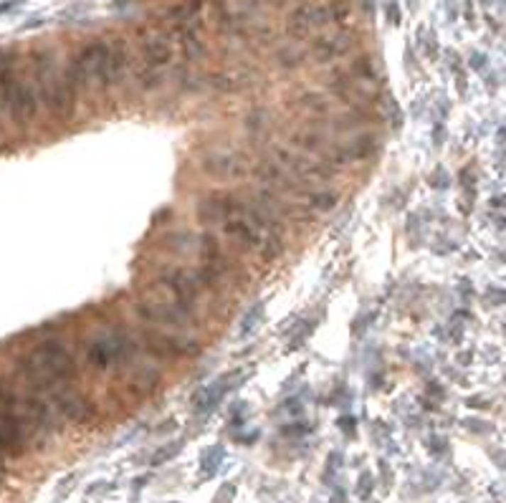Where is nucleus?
Segmentation results:
<instances>
[{
    "mask_svg": "<svg viewBox=\"0 0 506 503\" xmlns=\"http://www.w3.org/2000/svg\"><path fill=\"white\" fill-rule=\"evenodd\" d=\"M496 208L501 213V208H504V197H501V192H496V197H489V210Z\"/></svg>",
    "mask_w": 506,
    "mask_h": 503,
    "instance_id": "47",
    "label": "nucleus"
},
{
    "mask_svg": "<svg viewBox=\"0 0 506 503\" xmlns=\"http://www.w3.org/2000/svg\"><path fill=\"white\" fill-rule=\"evenodd\" d=\"M134 314L140 316V321L155 326V329H187V326H195L172 301L140 299L134 304Z\"/></svg>",
    "mask_w": 506,
    "mask_h": 503,
    "instance_id": "6",
    "label": "nucleus"
},
{
    "mask_svg": "<svg viewBox=\"0 0 506 503\" xmlns=\"http://www.w3.org/2000/svg\"><path fill=\"white\" fill-rule=\"evenodd\" d=\"M180 451V443H172V446L167 448V451H160L158 458H155V463H163V460H170V455H175V453Z\"/></svg>",
    "mask_w": 506,
    "mask_h": 503,
    "instance_id": "44",
    "label": "nucleus"
},
{
    "mask_svg": "<svg viewBox=\"0 0 506 503\" xmlns=\"http://www.w3.org/2000/svg\"><path fill=\"white\" fill-rule=\"evenodd\" d=\"M476 362V349H463V352L458 354V365H473Z\"/></svg>",
    "mask_w": 506,
    "mask_h": 503,
    "instance_id": "42",
    "label": "nucleus"
},
{
    "mask_svg": "<svg viewBox=\"0 0 506 503\" xmlns=\"http://www.w3.org/2000/svg\"><path fill=\"white\" fill-rule=\"evenodd\" d=\"M332 23L329 21V11L326 8H317V6H299L289 13V21H286V33L297 41H304L309 38V33L314 28H321V26Z\"/></svg>",
    "mask_w": 506,
    "mask_h": 503,
    "instance_id": "11",
    "label": "nucleus"
},
{
    "mask_svg": "<svg viewBox=\"0 0 506 503\" xmlns=\"http://www.w3.org/2000/svg\"><path fill=\"white\" fill-rule=\"evenodd\" d=\"M339 203V192L337 190H317V192H309L307 197V205L314 213H332Z\"/></svg>",
    "mask_w": 506,
    "mask_h": 503,
    "instance_id": "26",
    "label": "nucleus"
},
{
    "mask_svg": "<svg viewBox=\"0 0 506 503\" xmlns=\"http://www.w3.org/2000/svg\"><path fill=\"white\" fill-rule=\"evenodd\" d=\"M433 145H436V147L443 145V124H441V122H438L436 127H433Z\"/></svg>",
    "mask_w": 506,
    "mask_h": 503,
    "instance_id": "46",
    "label": "nucleus"
},
{
    "mask_svg": "<svg viewBox=\"0 0 506 503\" xmlns=\"http://www.w3.org/2000/svg\"><path fill=\"white\" fill-rule=\"evenodd\" d=\"M165 82V76L160 74V69H152V66H145V69L137 74V84H140L142 92H155L160 89Z\"/></svg>",
    "mask_w": 506,
    "mask_h": 503,
    "instance_id": "32",
    "label": "nucleus"
},
{
    "mask_svg": "<svg viewBox=\"0 0 506 503\" xmlns=\"http://www.w3.org/2000/svg\"><path fill=\"white\" fill-rule=\"evenodd\" d=\"M476 357H481L483 365L499 367L501 365V347L499 344H489V347H483L481 352H476Z\"/></svg>",
    "mask_w": 506,
    "mask_h": 503,
    "instance_id": "36",
    "label": "nucleus"
},
{
    "mask_svg": "<svg viewBox=\"0 0 506 503\" xmlns=\"http://www.w3.org/2000/svg\"><path fill=\"white\" fill-rule=\"evenodd\" d=\"M192 273V278H195V284H198V289H205V291H210V294H221L223 289H226V278H223V273L218 271L213 263H200L195 271H190Z\"/></svg>",
    "mask_w": 506,
    "mask_h": 503,
    "instance_id": "21",
    "label": "nucleus"
},
{
    "mask_svg": "<svg viewBox=\"0 0 506 503\" xmlns=\"http://www.w3.org/2000/svg\"><path fill=\"white\" fill-rule=\"evenodd\" d=\"M180 51H182V58H185L187 64H198V61L205 58V53H208V46H205V41L195 33V31L185 28V35L180 38Z\"/></svg>",
    "mask_w": 506,
    "mask_h": 503,
    "instance_id": "23",
    "label": "nucleus"
},
{
    "mask_svg": "<svg viewBox=\"0 0 506 503\" xmlns=\"http://www.w3.org/2000/svg\"><path fill=\"white\" fill-rule=\"evenodd\" d=\"M223 236L233 243H238L243 250H253L261 245V231L253 228L246 218H228L223 220Z\"/></svg>",
    "mask_w": 506,
    "mask_h": 503,
    "instance_id": "13",
    "label": "nucleus"
},
{
    "mask_svg": "<svg viewBox=\"0 0 506 503\" xmlns=\"http://www.w3.org/2000/svg\"><path fill=\"white\" fill-rule=\"evenodd\" d=\"M160 385H163V372L152 365H140L134 367V372L129 375L127 389L132 394H137V399H145L158 392Z\"/></svg>",
    "mask_w": 506,
    "mask_h": 503,
    "instance_id": "14",
    "label": "nucleus"
},
{
    "mask_svg": "<svg viewBox=\"0 0 506 503\" xmlns=\"http://www.w3.org/2000/svg\"><path fill=\"white\" fill-rule=\"evenodd\" d=\"M142 347L155 359H195L203 352L195 336L172 334V331H142Z\"/></svg>",
    "mask_w": 506,
    "mask_h": 503,
    "instance_id": "1",
    "label": "nucleus"
},
{
    "mask_svg": "<svg viewBox=\"0 0 506 503\" xmlns=\"http://www.w3.org/2000/svg\"><path fill=\"white\" fill-rule=\"evenodd\" d=\"M258 248H261V258L266 263L281 258L284 255V233H266V236H261V245Z\"/></svg>",
    "mask_w": 506,
    "mask_h": 503,
    "instance_id": "27",
    "label": "nucleus"
},
{
    "mask_svg": "<svg viewBox=\"0 0 506 503\" xmlns=\"http://www.w3.org/2000/svg\"><path fill=\"white\" fill-rule=\"evenodd\" d=\"M160 286L172 296V304L190 319L192 324L198 326V284L192 278L190 271L185 268H165L160 273Z\"/></svg>",
    "mask_w": 506,
    "mask_h": 503,
    "instance_id": "3",
    "label": "nucleus"
},
{
    "mask_svg": "<svg viewBox=\"0 0 506 503\" xmlns=\"http://www.w3.org/2000/svg\"><path fill=\"white\" fill-rule=\"evenodd\" d=\"M200 253H203V260L205 263H216L218 258H221L223 248H221V241H218L213 233L205 231L203 236H200Z\"/></svg>",
    "mask_w": 506,
    "mask_h": 503,
    "instance_id": "30",
    "label": "nucleus"
},
{
    "mask_svg": "<svg viewBox=\"0 0 506 503\" xmlns=\"http://www.w3.org/2000/svg\"><path fill=\"white\" fill-rule=\"evenodd\" d=\"M31 357L48 372L56 377L61 385H71L79 377V365L76 357L71 354V349L66 347L64 341L58 339H43L41 344H35V349L31 352Z\"/></svg>",
    "mask_w": 506,
    "mask_h": 503,
    "instance_id": "2",
    "label": "nucleus"
},
{
    "mask_svg": "<svg viewBox=\"0 0 506 503\" xmlns=\"http://www.w3.org/2000/svg\"><path fill=\"white\" fill-rule=\"evenodd\" d=\"M142 61H145V66H152V69L170 66L172 64V46H170V41H165L163 35H150L142 43Z\"/></svg>",
    "mask_w": 506,
    "mask_h": 503,
    "instance_id": "15",
    "label": "nucleus"
},
{
    "mask_svg": "<svg viewBox=\"0 0 506 503\" xmlns=\"http://www.w3.org/2000/svg\"><path fill=\"white\" fill-rule=\"evenodd\" d=\"M190 243H192V236H190V233H187V231L170 233V236L165 238V245H167L170 250H185Z\"/></svg>",
    "mask_w": 506,
    "mask_h": 503,
    "instance_id": "33",
    "label": "nucleus"
},
{
    "mask_svg": "<svg viewBox=\"0 0 506 503\" xmlns=\"http://www.w3.org/2000/svg\"><path fill=\"white\" fill-rule=\"evenodd\" d=\"M271 160H276L281 167H289L294 155H291V150H286V147H274V157H271Z\"/></svg>",
    "mask_w": 506,
    "mask_h": 503,
    "instance_id": "39",
    "label": "nucleus"
},
{
    "mask_svg": "<svg viewBox=\"0 0 506 503\" xmlns=\"http://www.w3.org/2000/svg\"><path fill=\"white\" fill-rule=\"evenodd\" d=\"M26 440L21 407H0V458H21L26 453Z\"/></svg>",
    "mask_w": 506,
    "mask_h": 503,
    "instance_id": "8",
    "label": "nucleus"
},
{
    "mask_svg": "<svg viewBox=\"0 0 506 503\" xmlns=\"http://www.w3.org/2000/svg\"><path fill=\"white\" fill-rule=\"evenodd\" d=\"M466 405L481 410V407H491V399H481V394H476V397H466Z\"/></svg>",
    "mask_w": 506,
    "mask_h": 503,
    "instance_id": "43",
    "label": "nucleus"
},
{
    "mask_svg": "<svg viewBox=\"0 0 506 503\" xmlns=\"http://www.w3.org/2000/svg\"><path fill=\"white\" fill-rule=\"evenodd\" d=\"M402 122H405V116H402V109L395 104V101H390V124H392V129H395V132H400Z\"/></svg>",
    "mask_w": 506,
    "mask_h": 503,
    "instance_id": "40",
    "label": "nucleus"
},
{
    "mask_svg": "<svg viewBox=\"0 0 506 503\" xmlns=\"http://www.w3.org/2000/svg\"><path fill=\"white\" fill-rule=\"evenodd\" d=\"M87 362L97 370H106V367L114 365V349H111L109 336L104 339H94L87 347Z\"/></svg>",
    "mask_w": 506,
    "mask_h": 503,
    "instance_id": "22",
    "label": "nucleus"
},
{
    "mask_svg": "<svg viewBox=\"0 0 506 503\" xmlns=\"http://www.w3.org/2000/svg\"><path fill=\"white\" fill-rule=\"evenodd\" d=\"M466 66H468L473 74H483V71H486V66H489V56H486V53H481V51H473L471 56L466 58Z\"/></svg>",
    "mask_w": 506,
    "mask_h": 503,
    "instance_id": "37",
    "label": "nucleus"
},
{
    "mask_svg": "<svg viewBox=\"0 0 506 503\" xmlns=\"http://www.w3.org/2000/svg\"><path fill=\"white\" fill-rule=\"evenodd\" d=\"M263 314H266V309H263V304H253V306L246 311V316H243V321H241V326H238V339H248L253 331L261 326V321H263Z\"/></svg>",
    "mask_w": 506,
    "mask_h": 503,
    "instance_id": "29",
    "label": "nucleus"
},
{
    "mask_svg": "<svg viewBox=\"0 0 506 503\" xmlns=\"http://www.w3.org/2000/svg\"><path fill=\"white\" fill-rule=\"evenodd\" d=\"M198 165L210 179H243L251 175V157L238 150H210L200 155Z\"/></svg>",
    "mask_w": 506,
    "mask_h": 503,
    "instance_id": "4",
    "label": "nucleus"
},
{
    "mask_svg": "<svg viewBox=\"0 0 506 503\" xmlns=\"http://www.w3.org/2000/svg\"><path fill=\"white\" fill-rule=\"evenodd\" d=\"M243 129L251 142H261L268 134V129H271V111L263 109V106H253V109L243 116Z\"/></svg>",
    "mask_w": 506,
    "mask_h": 503,
    "instance_id": "19",
    "label": "nucleus"
},
{
    "mask_svg": "<svg viewBox=\"0 0 506 503\" xmlns=\"http://www.w3.org/2000/svg\"><path fill=\"white\" fill-rule=\"evenodd\" d=\"M349 76L352 79H360V82L365 84H375L378 82V64H375L373 56H357L355 61H352V66H349Z\"/></svg>",
    "mask_w": 506,
    "mask_h": 503,
    "instance_id": "24",
    "label": "nucleus"
},
{
    "mask_svg": "<svg viewBox=\"0 0 506 503\" xmlns=\"http://www.w3.org/2000/svg\"><path fill=\"white\" fill-rule=\"evenodd\" d=\"M3 111H8L13 119V124L21 129L31 127L38 116V96H35V89L31 87L28 82L18 79L13 82V87L8 89L6 99H3Z\"/></svg>",
    "mask_w": 506,
    "mask_h": 503,
    "instance_id": "7",
    "label": "nucleus"
},
{
    "mask_svg": "<svg viewBox=\"0 0 506 503\" xmlns=\"http://www.w3.org/2000/svg\"><path fill=\"white\" fill-rule=\"evenodd\" d=\"M289 172L294 175L302 182H309V179H332L334 177V167L324 160H314L309 155H294L289 165Z\"/></svg>",
    "mask_w": 506,
    "mask_h": 503,
    "instance_id": "12",
    "label": "nucleus"
},
{
    "mask_svg": "<svg viewBox=\"0 0 506 503\" xmlns=\"http://www.w3.org/2000/svg\"><path fill=\"white\" fill-rule=\"evenodd\" d=\"M483 301H486V306H494V309H501L504 306V289L496 284H489L486 291H483Z\"/></svg>",
    "mask_w": 506,
    "mask_h": 503,
    "instance_id": "35",
    "label": "nucleus"
},
{
    "mask_svg": "<svg viewBox=\"0 0 506 503\" xmlns=\"http://www.w3.org/2000/svg\"><path fill=\"white\" fill-rule=\"evenodd\" d=\"M342 38H332V35H319L309 46V56L314 58L317 64H332L334 58L342 56Z\"/></svg>",
    "mask_w": 506,
    "mask_h": 503,
    "instance_id": "20",
    "label": "nucleus"
},
{
    "mask_svg": "<svg viewBox=\"0 0 506 503\" xmlns=\"http://www.w3.org/2000/svg\"><path fill=\"white\" fill-rule=\"evenodd\" d=\"M276 61H279V66L281 69H286V71H294V69H299V66L307 61V53L304 51H299V48H281V51H276Z\"/></svg>",
    "mask_w": 506,
    "mask_h": 503,
    "instance_id": "31",
    "label": "nucleus"
},
{
    "mask_svg": "<svg viewBox=\"0 0 506 503\" xmlns=\"http://www.w3.org/2000/svg\"><path fill=\"white\" fill-rule=\"evenodd\" d=\"M385 21H387V23L390 26H400V6H397L395 0H387V3H385Z\"/></svg>",
    "mask_w": 506,
    "mask_h": 503,
    "instance_id": "38",
    "label": "nucleus"
},
{
    "mask_svg": "<svg viewBox=\"0 0 506 503\" xmlns=\"http://www.w3.org/2000/svg\"><path fill=\"white\" fill-rule=\"evenodd\" d=\"M16 64V53L13 51H0V69H11Z\"/></svg>",
    "mask_w": 506,
    "mask_h": 503,
    "instance_id": "45",
    "label": "nucleus"
},
{
    "mask_svg": "<svg viewBox=\"0 0 506 503\" xmlns=\"http://www.w3.org/2000/svg\"><path fill=\"white\" fill-rule=\"evenodd\" d=\"M13 370H16V375L23 380V385L28 387V392H33V394H41V397H46L48 394V397H51V394L61 387V382H58L53 375H48V372L43 370V367L38 365L31 354H21V357H16Z\"/></svg>",
    "mask_w": 506,
    "mask_h": 503,
    "instance_id": "9",
    "label": "nucleus"
},
{
    "mask_svg": "<svg viewBox=\"0 0 506 503\" xmlns=\"http://www.w3.org/2000/svg\"><path fill=\"white\" fill-rule=\"evenodd\" d=\"M428 187H431L433 192H446L451 187V177H449V172L443 167H438L436 172L428 177Z\"/></svg>",
    "mask_w": 506,
    "mask_h": 503,
    "instance_id": "34",
    "label": "nucleus"
},
{
    "mask_svg": "<svg viewBox=\"0 0 506 503\" xmlns=\"http://www.w3.org/2000/svg\"><path fill=\"white\" fill-rule=\"evenodd\" d=\"M203 84L216 94H238L241 89H246V79L233 71H210L208 76H203Z\"/></svg>",
    "mask_w": 506,
    "mask_h": 503,
    "instance_id": "18",
    "label": "nucleus"
},
{
    "mask_svg": "<svg viewBox=\"0 0 506 503\" xmlns=\"http://www.w3.org/2000/svg\"><path fill=\"white\" fill-rule=\"evenodd\" d=\"M433 111H436L438 116H446V114L451 111V101H449L446 96H441V99L436 101V104H433Z\"/></svg>",
    "mask_w": 506,
    "mask_h": 503,
    "instance_id": "41",
    "label": "nucleus"
},
{
    "mask_svg": "<svg viewBox=\"0 0 506 503\" xmlns=\"http://www.w3.org/2000/svg\"><path fill=\"white\" fill-rule=\"evenodd\" d=\"M51 402L56 407V412L64 420L74 422L79 428H87V425H94L97 417H99V407L89 394L79 392V389H71L69 385H61L56 392L51 394Z\"/></svg>",
    "mask_w": 506,
    "mask_h": 503,
    "instance_id": "5",
    "label": "nucleus"
},
{
    "mask_svg": "<svg viewBox=\"0 0 506 503\" xmlns=\"http://www.w3.org/2000/svg\"><path fill=\"white\" fill-rule=\"evenodd\" d=\"M297 104L302 106V109L312 111V114H324V111H329V99L321 92H302L297 99Z\"/></svg>",
    "mask_w": 506,
    "mask_h": 503,
    "instance_id": "28",
    "label": "nucleus"
},
{
    "mask_svg": "<svg viewBox=\"0 0 506 503\" xmlns=\"http://www.w3.org/2000/svg\"><path fill=\"white\" fill-rule=\"evenodd\" d=\"M111 349H114V362H129L134 357V341L124 329H114L109 336Z\"/></svg>",
    "mask_w": 506,
    "mask_h": 503,
    "instance_id": "25",
    "label": "nucleus"
},
{
    "mask_svg": "<svg viewBox=\"0 0 506 503\" xmlns=\"http://www.w3.org/2000/svg\"><path fill=\"white\" fill-rule=\"evenodd\" d=\"M289 145L307 152V155H319V152L329 150V139H326V134L317 132V129L304 127V129H297V132L289 134Z\"/></svg>",
    "mask_w": 506,
    "mask_h": 503,
    "instance_id": "17",
    "label": "nucleus"
},
{
    "mask_svg": "<svg viewBox=\"0 0 506 503\" xmlns=\"http://www.w3.org/2000/svg\"><path fill=\"white\" fill-rule=\"evenodd\" d=\"M129 74V48L122 38L109 43V89L119 87Z\"/></svg>",
    "mask_w": 506,
    "mask_h": 503,
    "instance_id": "16",
    "label": "nucleus"
},
{
    "mask_svg": "<svg viewBox=\"0 0 506 503\" xmlns=\"http://www.w3.org/2000/svg\"><path fill=\"white\" fill-rule=\"evenodd\" d=\"M21 412H23V420L33 433L38 435H51L53 430L58 428L56 417H53V410L41 394H23L21 397Z\"/></svg>",
    "mask_w": 506,
    "mask_h": 503,
    "instance_id": "10",
    "label": "nucleus"
}]
</instances>
